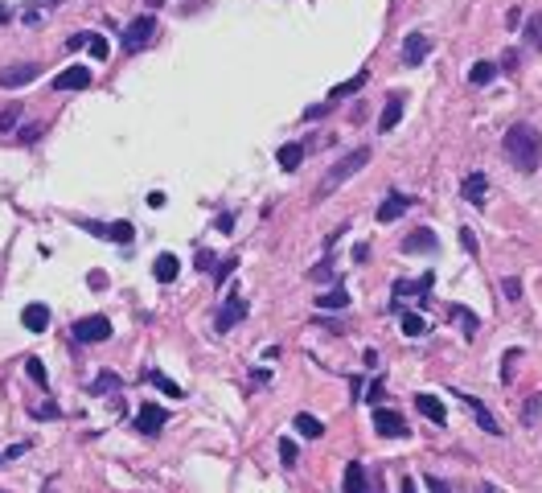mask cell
<instances>
[{
    "label": "cell",
    "mask_w": 542,
    "mask_h": 493,
    "mask_svg": "<svg viewBox=\"0 0 542 493\" xmlns=\"http://www.w3.org/2000/svg\"><path fill=\"white\" fill-rule=\"evenodd\" d=\"M460 197L473 202V206H485L489 202V177L485 173H468V177L460 181Z\"/></svg>",
    "instance_id": "8"
},
{
    "label": "cell",
    "mask_w": 542,
    "mask_h": 493,
    "mask_svg": "<svg viewBox=\"0 0 542 493\" xmlns=\"http://www.w3.org/2000/svg\"><path fill=\"white\" fill-rule=\"evenodd\" d=\"M17 120H21V107H17V103H13V107H4V111H0V132H13V128H17Z\"/></svg>",
    "instance_id": "36"
},
{
    "label": "cell",
    "mask_w": 542,
    "mask_h": 493,
    "mask_svg": "<svg viewBox=\"0 0 542 493\" xmlns=\"http://www.w3.org/2000/svg\"><path fill=\"white\" fill-rule=\"evenodd\" d=\"M341 490L345 493H370V481H366V469H361L358 460L345 469V481H341Z\"/></svg>",
    "instance_id": "21"
},
{
    "label": "cell",
    "mask_w": 542,
    "mask_h": 493,
    "mask_svg": "<svg viewBox=\"0 0 542 493\" xmlns=\"http://www.w3.org/2000/svg\"><path fill=\"white\" fill-rule=\"evenodd\" d=\"M42 74V62H17V66H0V87L17 90L25 87V83H33Z\"/></svg>",
    "instance_id": "5"
},
{
    "label": "cell",
    "mask_w": 542,
    "mask_h": 493,
    "mask_svg": "<svg viewBox=\"0 0 542 493\" xmlns=\"http://www.w3.org/2000/svg\"><path fill=\"white\" fill-rule=\"evenodd\" d=\"M152 38H156V17L144 13V17H136L132 25L124 29V49H128V54H140V49H148Z\"/></svg>",
    "instance_id": "4"
},
{
    "label": "cell",
    "mask_w": 542,
    "mask_h": 493,
    "mask_svg": "<svg viewBox=\"0 0 542 493\" xmlns=\"http://www.w3.org/2000/svg\"><path fill=\"white\" fill-rule=\"evenodd\" d=\"M374 432L378 436H406V419L395 411V407H374Z\"/></svg>",
    "instance_id": "6"
},
{
    "label": "cell",
    "mask_w": 542,
    "mask_h": 493,
    "mask_svg": "<svg viewBox=\"0 0 542 493\" xmlns=\"http://www.w3.org/2000/svg\"><path fill=\"white\" fill-rule=\"evenodd\" d=\"M296 432H300L304 440H320V436H325V423H320L316 415H309V411H296Z\"/></svg>",
    "instance_id": "20"
},
{
    "label": "cell",
    "mask_w": 542,
    "mask_h": 493,
    "mask_svg": "<svg viewBox=\"0 0 542 493\" xmlns=\"http://www.w3.org/2000/svg\"><path fill=\"white\" fill-rule=\"evenodd\" d=\"M296 456H300L296 440H279V460H284V469H292V464H296Z\"/></svg>",
    "instance_id": "34"
},
{
    "label": "cell",
    "mask_w": 542,
    "mask_h": 493,
    "mask_svg": "<svg viewBox=\"0 0 542 493\" xmlns=\"http://www.w3.org/2000/svg\"><path fill=\"white\" fill-rule=\"evenodd\" d=\"M38 136H42V128H38V124H33V128H21V132H17V140H21V144H33V140H38Z\"/></svg>",
    "instance_id": "44"
},
{
    "label": "cell",
    "mask_w": 542,
    "mask_h": 493,
    "mask_svg": "<svg viewBox=\"0 0 542 493\" xmlns=\"http://www.w3.org/2000/svg\"><path fill=\"white\" fill-rule=\"evenodd\" d=\"M90 58H99V62H107V54H111V45L103 42V38H99V33H90Z\"/></svg>",
    "instance_id": "37"
},
{
    "label": "cell",
    "mask_w": 542,
    "mask_h": 493,
    "mask_svg": "<svg viewBox=\"0 0 542 493\" xmlns=\"http://www.w3.org/2000/svg\"><path fill=\"white\" fill-rule=\"evenodd\" d=\"M399 316H403L399 325H403V333H406V337H419V333L427 329V321H423V316H419V313H406V309H403V313H399Z\"/></svg>",
    "instance_id": "30"
},
{
    "label": "cell",
    "mask_w": 542,
    "mask_h": 493,
    "mask_svg": "<svg viewBox=\"0 0 542 493\" xmlns=\"http://www.w3.org/2000/svg\"><path fill=\"white\" fill-rule=\"evenodd\" d=\"M366 165H370V148L361 144V148H354V152H345L341 161H333V165H329V173L320 177V185H316V193H313V197H316V202H325L329 193H337V189H341L345 181L354 177V173H361Z\"/></svg>",
    "instance_id": "2"
},
{
    "label": "cell",
    "mask_w": 542,
    "mask_h": 493,
    "mask_svg": "<svg viewBox=\"0 0 542 493\" xmlns=\"http://www.w3.org/2000/svg\"><path fill=\"white\" fill-rule=\"evenodd\" d=\"M243 316H247V300L230 296V300L222 305V313H218V329H222V333H226V329H234V325H238Z\"/></svg>",
    "instance_id": "15"
},
{
    "label": "cell",
    "mask_w": 542,
    "mask_h": 493,
    "mask_svg": "<svg viewBox=\"0 0 542 493\" xmlns=\"http://www.w3.org/2000/svg\"><path fill=\"white\" fill-rule=\"evenodd\" d=\"M148 378H152V387H161V391H165V395H169V399H181V395H185V391H181L177 382H169V378H165V374H161V370H152V374H148Z\"/></svg>",
    "instance_id": "31"
},
{
    "label": "cell",
    "mask_w": 542,
    "mask_h": 493,
    "mask_svg": "<svg viewBox=\"0 0 542 493\" xmlns=\"http://www.w3.org/2000/svg\"><path fill=\"white\" fill-rule=\"evenodd\" d=\"M111 391H120V374L115 370H99L95 382H90V395H111Z\"/></svg>",
    "instance_id": "24"
},
{
    "label": "cell",
    "mask_w": 542,
    "mask_h": 493,
    "mask_svg": "<svg viewBox=\"0 0 542 493\" xmlns=\"http://www.w3.org/2000/svg\"><path fill=\"white\" fill-rule=\"evenodd\" d=\"M403 493H419V490H415V481H411V477H406V481H403Z\"/></svg>",
    "instance_id": "53"
},
{
    "label": "cell",
    "mask_w": 542,
    "mask_h": 493,
    "mask_svg": "<svg viewBox=\"0 0 542 493\" xmlns=\"http://www.w3.org/2000/svg\"><path fill=\"white\" fill-rule=\"evenodd\" d=\"M4 21H8V8H4V4H0V25H4Z\"/></svg>",
    "instance_id": "54"
},
{
    "label": "cell",
    "mask_w": 542,
    "mask_h": 493,
    "mask_svg": "<svg viewBox=\"0 0 542 493\" xmlns=\"http://www.w3.org/2000/svg\"><path fill=\"white\" fill-rule=\"evenodd\" d=\"M399 120H403V99H399V95H391V99H386V107H382V115H378V132H391Z\"/></svg>",
    "instance_id": "17"
},
{
    "label": "cell",
    "mask_w": 542,
    "mask_h": 493,
    "mask_svg": "<svg viewBox=\"0 0 542 493\" xmlns=\"http://www.w3.org/2000/svg\"><path fill=\"white\" fill-rule=\"evenodd\" d=\"M29 415L33 419H58V403H42V407H33Z\"/></svg>",
    "instance_id": "41"
},
{
    "label": "cell",
    "mask_w": 542,
    "mask_h": 493,
    "mask_svg": "<svg viewBox=\"0 0 542 493\" xmlns=\"http://www.w3.org/2000/svg\"><path fill=\"white\" fill-rule=\"evenodd\" d=\"M54 87L58 90H87L90 87V70L87 66H66V70L54 79Z\"/></svg>",
    "instance_id": "13"
},
{
    "label": "cell",
    "mask_w": 542,
    "mask_h": 493,
    "mask_svg": "<svg viewBox=\"0 0 542 493\" xmlns=\"http://www.w3.org/2000/svg\"><path fill=\"white\" fill-rule=\"evenodd\" d=\"M25 374H29V378H33V382H38V387H49V378H45V366H42V358H29L25 362Z\"/></svg>",
    "instance_id": "33"
},
{
    "label": "cell",
    "mask_w": 542,
    "mask_h": 493,
    "mask_svg": "<svg viewBox=\"0 0 542 493\" xmlns=\"http://www.w3.org/2000/svg\"><path fill=\"white\" fill-rule=\"evenodd\" d=\"M460 243H464V251H468V255H477V251H481V247H477V234H473L468 226H460Z\"/></svg>",
    "instance_id": "40"
},
{
    "label": "cell",
    "mask_w": 542,
    "mask_h": 493,
    "mask_svg": "<svg viewBox=\"0 0 542 493\" xmlns=\"http://www.w3.org/2000/svg\"><path fill=\"white\" fill-rule=\"evenodd\" d=\"M230 271H234V259H222V264H218V268H214V275H218V280H214V284H226V275H230Z\"/></svg>",
    "instance_id": "42"
},
{
    "label": "cell",
    "mask_w": 542,
    "mask_h": 493,
    "mask_svg": "<svg viewBox=\"0 0 542 493\" xmlns=\"http://www.w3.org/2000/svg\"><path fill=\"white\" fill-rule=\"evenodd\" d=\"M70 337H74L79 346H99V341H107V337H111V321H107L103 313L79 316V321L70 325Z\"/></svg>",
    "instance_id": "3"
},
{
    "label": "cell",
    "mask_w": 542,
    "mask_h": 493,
    "mask_svg": "<svg viewBox=\"0 0 542 493\" xmlns=\"http://www.w3.org/2000/svg\"><path fill=\"white\" fill-rule=\"evenodd\" d=\"M354 259H358V264L370 259V243H358V247H354Z\"/></svg>",
    "instance_id": "51"
},
{
    "label": "cell",
    "mask_w": 542,
    "mask_h": 493,
    "mask_svg": "<svg viewBox=\"0 0 542 493\" xmlns=\"http://www.w3.org/2000/svg\"><path fill=\"white\" fill-rule=\"evenodd\" d=\"M518 362H522V350L514 346V350L505 354V362H501V382H514V370H518Z\"/></svg>",
    "instance_id": "32"
},
{
    "label": "cell",
    "mask_w": 542,
    "mask_h": 493,
    "mask_svg": "<svg viewBox=\"0 0 542 493\" xmlns=\"http://www.w3.org/2000/svg\"><path fill=\"white\" fill-rule=\"evenodd\" d=\"M382 391H386V387H382V378H374V382H370V391H366V399H370V403H378V399H382Z\"/></svg>",
    "instance_id": "43"
},
{
    "label": "cell",
    "mask_w": 542,
    "mask_h": 493,
    "mask_svg": "<svg viewBox=\"0 0 542 493\" xmlns=\"http://www.w3.org/2000/svg\"><path fill=\"white\" fill-rule=\"evenodd\" d=\"M271 370H251V387H268Z\"/></svg>",
    "instance_id": "47"
},
{
    "label": "cell",
    "mask_w": 542,
    "mask_h": 493,
    "mask_svg": "<svg viewBox=\"0 0 542 493\" xmlns=\"http://www.w3.org/2000/svg\"><path fill=\"white\" fill-rule=\"evenodd\" d=\"M316 309H350V292L337 284L333 292H325V296H316Z\"/></svg>",
    "instance_id": "26"
},
{
    "label": "cell",
    "mask_w": 542,
    "mask_h": 493,
    "mask_svg": "<svg viewBox=\"0 0 542 493\" xmlns=\"http://www.w3.org/2000/svg\"><path fill=\"white\" fill-rule=\"evenodd\" d=\"M165 419H169V411H165L161 403H144L140 411H136L132 423H136V432H144V436H156V432L165 428Z\"/></svg>",
    "instance_id": "7"
},
{
    "label": "cell",
    "mask_w": 542,
    "mask_h": 493,
    "mask_svg": "<svg viewBox=\"0 0 542 493\" xmlns=\"http://www.w3.org/2000/svg\"><path fill=\"white\" fill-rule=\"evenodd\" d=\"M21 325H25L29 333H45V329H49V309H45V305H29V309L21 313Z\"/></svg>",
    "instance_id": "16"
},
{
    "label": "cell",
    "mask_w": 542,
    "mask_h": 493,
    "mask_svg": "<svg viewBox=\"0 0 542 493\" xmlns=\"http://www.w3.org/2000/svg\"><path fill=\"white\" fill-rule=\"evenodd\" d=\"M275 161H279V169H284V173H296V169H300V161H304V144H284V148L275 152Z\"/></svg>",
    "instance_id": "18"
},
{
    "label": "cell",
    "mask_w": 542,
    "mask_h": 493,
    "mask_svg": "<svg viewBox=\"0 0 542 493\" xmlns=\"http://www.w3.org/2000/svg\"><path fill=\"white\" fill-rule=\"evenodd\" d=\"M501 148H505V161L518 169V173H539L542 165V136L539 128H530V124H514L505 140H501Z\"/></svg>",
    "instance_id": "1"
},
{
    "label": "cell",
    "mask_w": 542,
    "mask_h": 493,
    "mask_svg": "<svg viewBox=\"0 0 542 493\" xmlns=\"http://www.w3.org/2000/svg\"><path fill=\"white\" fill-rule=\"evenodd\" d=\"M90 33H74V38H66V49H79V45H87Z\"/></svg>",
    "instance_id": "49"
},
{
    "label": "cell",
    "mask_w": 542,
    "mask_h": 493,
    "mask_svg": "<svg viewBox=\"0 0 542 493\" xmlns=\"http://www.w3.org/2000/svg\"><path fill=\"white\" fill-rule=\"evenodd\" d=\"M452 316H456V321H464V333H468V337L477 333V316L468 313V309H460V305H456V309H452Z\"/></svg>",
    "instance_id": "38"
},
{
    "label": "cell",
    "mask_w": 542,
    "mask_h": 493,
    "mask_svg": "<svg viewBox=\"0 0 542 493\" xmlns=\"http://www.w3.org/2000/svg\"><path fill=\"white\" fill-rule=\"evenodd\" d=\"M522 42H526V49H542V13H530V17H526Z\"/></svg>",
    "instance_id": "25"
},
{
    "label": "cell",
    "mask_w": 542,
    "mask_h": 493,
    "mask_svg": "<svg viewBox=\"0 0 542 493\" xmlns=\"http://www.w3.org/2000/svg\"><path fill=\"white\" fill-rule=\"evenodd\" d=\"M366 83H370V70H358V74H354V79H350V83H341V87L333 90V95H329V99H345V95H358V90L366 87Z\"/></svg>",
    "instance_id": "28"
},
{
    "label": "cell",
    "mask_w": 542,
    "mask_h": 493,
    "mask_svg": "<svg viewBox=\"0 0 542 493\" xmlns=\"http://www.w3.org/2000/svg\"><path fill=\"white\" fill-rule=\"evenodd\" d=\"M501 292H505V300H522V280H518V275H505V280H501Z\"/></svg>",
    "instance_id": "35"
},
{
    "label": "cell",
    "mask_w": 542,
    "mask_h": 493,
    "mask_svg": "<svg viewBox=\"0 0 542 493\" xmlns=\"http://www.w3.org/2000/svg\"><path fill=\"white\" fill-rule=\"evenodd\" d=\"M415 411H423V415H427L432 423H440V428L448 423V411H444V403H440L436 395H415Z\"/></svg>",
    "instance_id": "14"
},
{
    "label": "cell",
    "mask_w": 542,
    "mask_h": 493,
    "mask_svg": "<svg viewBox=\"0 0 542 493\" xmlns=\"http://www.w3.org/2000/svg\"><path fill=\"white\" fill-rule=\"evenodd\" d=\"M432 288H436V275L427 271V275H415V280H399L395 284V300L399 296H432Z\"/></svg>",
    "instance_id": "12"
},
{
    "label": "cell",
    "mask_w": 542,
    "mask_h": 493,
    "mask_svg": "<svg viewBox=\"0 0 542 493\" xmlns=\"http://www.w3.org/2000/svg\"><path fill=\"white\" fill-rule=\"evenodd\" d=\"M177 271H181V264H177V255H156V264H152V275L161 280V284H169V280H177Z\"/></svg>",
    "instance_id": "22"
},
{
    "label": "cell",
    "mask_w": 542,
    "mask_h": 493,
    "mask_svg": "<svg viewBox=\"0 0 542 493\" xmlns=\"http://www.w3.org/2000/svg\"><path fill=\"white\" fill-rule=\"evenodd\" d=\"M33 448V440H21V444H13V448H8V460H17V456H25V452Z\"/></svg>",
    "instance_id": "46"
},
{
    "label": "cell",
    "mask_w": 542,
    "mask_h": 493,
    "mask_svg": "<svg viewBox=\"0 0 542 493\" xmlns=\"http://www.w3.org/2000/svg\"><path fill=\"white\" fill-rule=\"evenodd\" d=\"M456 395H460V391H456ZM460 399H464V403L477 411V423H481V432H489V436H501V423H497L493 415H489V407L477 403V399H468V395H460Z\"/></svg>",
    "instance_id": "19"
},
{
    "label": "cell",
    "mask_w": 542,
    "mask_h": 493,
    "mask_svg": "<svg viewBox=\"0 0 542 493\" xmlns=\"http://www.w3.org/2000/svg\"><path fill=\"white\" fill-rule=\"evenodd\" d=\"M411 206H415V197H406V193H386V202L378 206V214H374V218L386 226V223H395V218H403Z\"/></svg>",
    "instance_id": "9"
},
{
    "label": "cell",
    "mask_w": 542,
    "mask_h": 493,
    "mask_svg": "<svg viewBox=\"0 0 542 493\" xmlns=\"http://www.w3.org/2000/svg\"><path fill=\"white\" fill-rule=\"evenodd\" d=\"M427 490H432V493H452L448 481H440V477H427Z\"/></svg>",
    "instance_id": "48"
},
{
    "label": "cell",
    "mask_w": 542,
    "mask_h": 493,
    "mask_svg": "<svg viewBox=\"0 0 542 493\" xmlns=\"http://www.w3.org/2000/svg\"><path fill=\"white\" fill-rule=\"evenodd\" d=\"M148 206H152V210H161V206H165V193H161V189H152V193H148Z\"/></svg>",
    "instance_id": "52"
},
{
    "label": "cell",
    "mask_w": 542,
    "mask_h": 493,
    "mask_svg": "<svg viewBox=\"0 0 542 493\" xmlns=\"http://www.w3.org/2000/svg\"><path fill=\"white\" fill-rule=\"evenodd\" d=\"M193 268H197V271H214V268H218V259H214L210 251H197V255H193Z\"/></svg>",
    "instance_id": "39"
},
{
    "label": "cell",
    "mask_w": 542,
    "mask_h": 493,
    "mask_svg": "<svg viewBox=\"0 0 542 493\" xmlns=\"http://www.w3.org/2000/svg\"><path fill=\"white\" fill-rule=\"evenodd\" d=\"M427 49H432L427 33H406L403 38V66H423V62H427Z\"/></svg>",
    "instance_id": "10"
},
{
    "label": "cell",
    "mask_w": 542,
    "mask_h": 493,
    "mask_svg": "<svg viewBox=\"0 0 542 493\" xmlns=\"http://www.w3.org/2000/svg\"><path fill=\"white\" fill-rule=\"evenodd\" d=\"M436 247H440V239H436V230H427V226L411 230L403 239V255H423V251H436Z\"/></svg>",
    "instance_id": "11"
},
{
    "label": "cell",
    "mask_w": 542,
    "mask_h": 493,
    "mask_svg": "<svg viewBox=\"0 0 542 493\" xmlns=\"http://www.w3.org/2000/svg\"><path fill=\"white\" fill-rule=\"evenodd\" d=\"M107 239H111V243H120V247H132L136 226L128 223V218H120V223H107Z\"/></svg>",
    "instance_id": "23"
},
{
    "label": "cell",
    "mask_w": 542,
    "mask_h": 493,
    "mask_svg": "<svg viewBox=\"0 0 542 493\" xmlns=\"http://www.w3.org/2000/svg\"><path fill=\"white\" fill-rule=\"evenodd\" d=\"M87 284L95 288V292H103V288H107V275H103V271H90V275H87Z\"/></svg>",
    "instance_id": "45"
},
{
    "label": "cell",
    "mask_w": 542,
    "mask_h": 493,
    "mask_svg": "<svg viewBox=\"0 0 542 493\" xmlns=\"http://www.w3.org/2000/svg\"><path fill=\"white\" fill-rule=\"evenodd\" d=\"M214 226H218L222 234H230V230H234V214H222V218H218V223H214Z\"/></svg>",
    "instance_id": "50"
},
{
    "label": "cell",
    "mask_w": 542,
    "mask_h": 493,
    "mask_svg": "<svg viewBox=\"0 0 542 493\" xmlns=\"http://www.w3.org/2000/svg\"><path fill=\"white\" fill-rule=\"evenodd\" d=\"M518 415H522V423H526V428H530V423H539V419H542V395H530V399L522 403V411H518Z\"/></svg>",
    "instance_id": "29"
},
{
    "label": "cell",
    "mask_w": 542,
    "mask_h": 493,
    "mask_svg": "<svg viewBox=\"0 0 542 493\" xmlns=\"http://www.w3.org/2000/svg\"><path fill=\"white\" fill-rule=\"evenodd\" d=\"M493 79H497L493 62H477V66L468 70V83H473V87H485V83H493Z\"/></svg>",
    "instance_id": "27"
}]
</instances>
